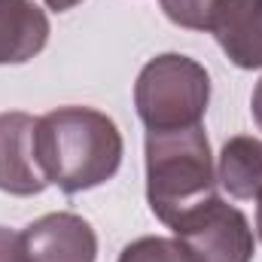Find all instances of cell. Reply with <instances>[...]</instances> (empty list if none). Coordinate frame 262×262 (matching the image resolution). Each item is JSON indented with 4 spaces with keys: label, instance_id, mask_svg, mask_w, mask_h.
I'll list each match as a JSON object with an SVG mask.
<instances>
[{
    "label": "cell",
    "instance_id": "obj_8",
    "mask_svg": "<svg viewBox=\"0 0 262 262\" xmlns=\"http://www.w3.org/2000/svg\"><path fill=\"white\" fill-rule=\"evenodd\" d=\"M49 18L34 0H0V64H25L43 52Z\"/></svg>",
    "mask_w": 262,
    "mask_h": 262
},
{
    "label": "cell",
    "instance_id": "obj_12",
    "mask_svg": "<svg viewBox=\"0 0 262 262\" xmlns=\"http://www.w3.org/2000/svg\"><path fill=\"white\" fill-rule=\"evenodd\" d=\"M0 262H25L18 250V235H12L3 226H0Z\"/></svg>",
    "mask_w": 262,
    "mask_h": 262
},
{
    "label": "cell",
    "instance_id": "obj_6",
    "mask_svg": "<svg viewBox=\"0 0 262 262\" xmlns=\"http://www.w3.org/2000/svg\"><path fill=\"white\" fill-rule=\"evenodd\" d=\"M37 119L28 113H0V189L9 195H37L49 186L34 152Z\"/></svg>",
    "mask_w": 262,
    "mask_h": 262
},
{
    "label": "cell",
    "instance_id": "obj_10",
    "mask_svg": "<svg viewBox=\"0 0 262 262\" xmlns=\"http://www.w3.org/2000/svg\"><path fill=\"white\" fill-rule=\"evenodd\" d=\"M119 262H192L180 241L171 238H137L122 250Z\"/></svg>",
    "mask_w": 262,
    "mask_h": 262
},
{
    "label": "cell",
    "instance_id": "obj_14",
    "mask_svg": "<svg viewBox=\"0 0 262 262\" xmlns=\"http://www.w3.org/2000/svg\"><path fill=\"white\" fill-rule=\"evenodd\" d=\"M79 0H46V6L49 9H55V12H64V9H70V6H76Z\"/></svg>",
    "mask_w": 262,
    "mask_h": 262
},
{
    "label": "cell",
    "instance_id": "obj_5",
    "mask_svg": "<svg viewBox=\"0 0 262 262\" xmlns=\"http://www.w3.org/2000/svg\"><path fill=\"white\" fill-rule=\"evenodd\" d=\"M25 262H95V229L76 213H49L34 220L18 235Z\"/></svg>",
    "mask_w": 262,
    "mask_h": 262
},
{
    "label": "cell",
    "instance_id": "obj_3",
    "mask_svg": "<svg viewBox=\"0 0 262 262\" xmlns=\"http://www.w3.org/2000/svg\"><path fill=\"white\" fill-rule=\"evenodd\" d=\"M210 101L207 70L177 52L159 55L140 70L134 85V104L149 131L201 125Z\"/></svg>",
    "mask_w": 262,
    "mask_h": 262
},
{
    "label": "cell",
    "instance_id": "obj_7",
    "mask_svg": "<svg viewBox=\"0 0 262 262\" xmlns=\"http://www.w3.org/2000/svg\"><path fill=\"white\" fill-rule=\"evenodd\" d=\"M210 34L232 64L244 70L262 67V0H220Z\"/></svg>",
    "mask_w": 262,
    "mask_h": 262
},
{
    "label": "cell",
    "instance_id": "obj_4",
    "mask_svg": "<svg viewBox=\"0 0 262 262\" xmlns=\"http://www.w3.org/2000/svg\"><path fill=\"white\" fill-rule=\"evenodd\" d=\"M177 241L192 262H250L253 259V232L247 216L226 204L223 198H210L201 207L180 216L174 226Z\"/></svg>",
    "mask_w": 262,
    "mask_h": 262
},
{
    "label": "cell",
    "instance_id": "obj_15",
    "mask_svg": "<svg viewBox=\"0 0 262 262\" xmlns=\"http://www.w3.org/2000/svg\"><path fill=\"white\" fill-rule=\"evenodd\" d=\"M256 229H259V238H262V192H259V210H256Z\"/></svg>",
    "mask_w": 262,
    "mask_h": 262
},
{
    "label": "cell",
    "instance_id": "obj_13",
    "mask_svg": "<svg viewBox=\"0 0 262 262\" xmlns=\"http://www.w3.org/2000/svg\"><path fill=\"white\" fill-rule=\"evenodd\" d=\"M253 119H256V125L262 128V79L256 82V89H253Z\"/></svg>",
    "mask_w": 262,
    "mask_h": 262
},
{
    "label": "cell",
    "instance_id": "obj_1",
    "mask_svg": "<svg viewBox=\"0 0 262 262\" xmlns=\"http://www.w3.org/2000/svg\"><path fill=\"white\" fill-rule=\"evenodd\" d=\"M34 152L43 177L67 195L107 183L122 162V134L107 113L58 107L37 119Z\"/></svg>",
    "mask_w": 262,
    "mask_h": 262
},
{
    "label": "cell",
    "instance_id": "obj_9",
    "mask_svg": "<svg viewBox=\"0 0 262 262\" xmlns=\"http://www.w3.org/2000/svg\"><path fill=\"white\" fill-rule=\"evenodd\" d=\"M220 186L235 198H253L262 192V140L238 134L226 140L220 152Z\"/></svg>",
    "mask_w": 262,
    "mask_h": 262
},
{
    "label": "cell",
    "instance_id": "obj_2",
    "mask_svg": "<svg viewBox=\"0 0 262 262\" xmlns=\"http://www.w3.org/2000/svg\"><path fill=\"white\" fill-rule=\"evenodd\" d=\"M146 198L165 226L216 198L210 143L201 125L146 131Z\"/></svg>",
    "mask_w": 262,
    "mask_h": 262
},
{
    "label": "cell",
    "instance_id": "obj_11",
    "mask_svg": "<svg viewBox=\"0 0 262 262\" xmlns=\"http://www.w3.org/2000/svg\"><path fill=\"white\" fill-rule=\"evenodd\" d=\"M220 0H162L165 15L189 31H210L213 12H216Z\"/></svg>",
    "mask_w": 262,
    "mask_h": 262
}]
</instances>
